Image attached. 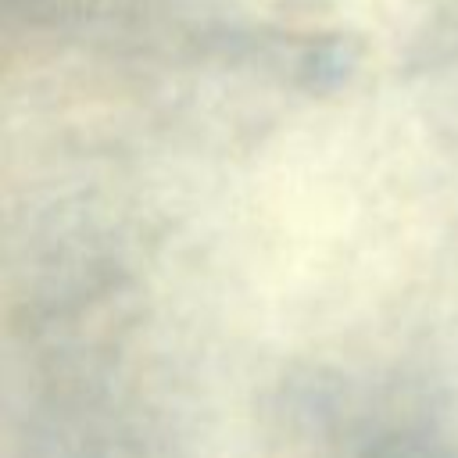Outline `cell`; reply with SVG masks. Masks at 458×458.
<instances>
[{
    "label": "cell",
    "mask_w": 458,
    "mask_h": 458,
    "mask_svg": "<svg viewBox=\"0 0 458 458\" xmlns=\"http://www.w3.org/2000/svg\"><path fill=\"white\" fill-rule=\"evenodd\" d=\"M351 458H458V447L426 422H390L369 433Z\"/></svg>",
    "instance_id": "obj_1"
}]
</instances>
